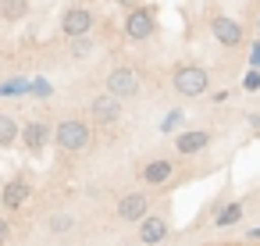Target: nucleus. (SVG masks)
I'll return each instance as SVG.
<instances>
[{
    "instance_id": "ddd939ff",
    "label": "nucleus",
    "mask_w": 260,
    "mask_h": 246,
    "mask_svg": "<svg viewBox=\"0 0 260 246\" xmlns=\"http://www.w3.org/2000/svg\"><path fill=\"white\" fill-rule=\"evenodd\" d=\"M0 200H4V207H8V210L22 207V203L29 200V182H22V178H11V182L4 186V196H0Z\"/></svg>"
},
{
    "instance_id": "20e7f679",
    "label": "nucleus",
    "mask_w": 260,
    "mask_h": 246,
    "mask_svg": "<svg viewBox=\"0 0 260 246\" xmlns=\"http://www.w3.org/2000/svg\"><path fill=\"white\" fill-rule=\"evenodd\" d=\"M89 29H93V11L89 8H68L64 11V18H61V33L68 36V40H75V36H89Z\"/></svg>"
},
{
    "instance_id": "f8f14e48",
    "label": "nucleus",
    "mask_w": 260,
    "mask_h": 246,
    "mask_svg": "<svg viewBox=\"0 0 260 246\" xmlns=\"http://www.w3.org/2000/svg\"><path fill=\"white\" fill-rule=\"evenodd\" d=\"M171 175H175V164H171V161H150V164L143 168V182H146V186H164Z\"/></svg>"
},
{
    "instance_id": "a211bd4d",
    "label": "nucleus",
    "mask_w": 260,
    "mask_h": 246,
    "mask_svg": "<svg viewBox=\"0 0 260 246\" xmlns=\"http://www.w3.org/2000/svg\"><path fill=\"white\" fill-rule=\"evenodd\" d=\"M50 228H54V232H68V228H72V218H68V214H54V218H50Z\"/></svg>"
},
{
    "instance_id": "0eeeda50",
    "label": "nucleus",
    "mask_w": 260,
    "mask_h": 246,
    "mask_svg": "<svg viewBox=\"0 0 260 246\" xmlns=\"http://www.w3.org/2000/svg\"><path fill=\"white\" fill-rule=\"evenodd\" d=\"M146 210H150V200L143 193H128V196L118 200V218L121 221H143V218H150Z\"/></svg>"
},
{
    "instance_id": "423d86ee",
    "label": "nucleus",
    "mask_w": 260,
    "mask_h": 246,
    "mask_svg": "<svg viewBox=\"0 0 260 246\" xmlns=\"http://www.w3.org/2000/svg\"><path fill=\"white\" fill-rule=\"evenodd\" d=\"M210 33H214V40H217L221 47H228V50L242 43V29H239V22L228 18V15H214V18H210Z\"/></svg>"
},
{
    "instance_id": "4be33fe9",
    "label": "nucleus",
    "mask_w": 260,
    "mask_h": 246,
    "mask_svg": "<svg viewBox=\"0 0 260 246\" xmlns=\"http://www.w3.org/2000/svg\"><path fill=\"white\" fill-rule=\"evenodd\" d=\"M249 61L260 68V43H253V50H249Z\"/></svg>"
},
{
    "instance_id": "dca6fc26",
    "label": "nucleus",
    "mask_w": 260,
    "mask_h": 246,
    "mask_svg": "<svg viewBox=\"0 0 260 246\" xmlns=\"http://www.w3.org/2000/svg\"><path fill=\"white\" fill-rule=\"evenodd\" d=\"M239 218H242V203H228L224 210H217V218H214V221H217L221 228H228V225H235Z\"/></svg>"
},
{
    "instance_id": "7ed1b4c3",
    "label": "nucleus",
    "mask_w": 260,
    "mask_h": 246,
    "mask_svg": "<svg viewBox=\"0 0 260 246\" xmlns=\"http://www.w3.org/2000/svg\"><path fill=\"white\" fill-rule=\"evenodd\" d=\"M153 33H157L153 8H146V4L128 8V18H125V36H128V40H136V43H143V40H150Z\"/></svg>"
},
{
    "instance_id": "f03ea898",
    "label": "nucleus",
    "mask_w": 260,
    "mask_h": 246,
    "mask_svg": "<svg viewBox=\"0 0 260 246\" xmlns=\"http://www.w3.org/2000/svg\"><path fill=\"white\" fill-rule=\"evenodd\" d=\"M210 86V72L203 65H178L175 68V89L182 97H203Z\"/></svg>"
},
{
    "instance_id": "5701e85b",
    "label": "nucleus",
    "mask_w": 260,
    "mask_h": 246,
    "mask_svg": "<svg viewBox=\"0 0 260 246\" xmlns=\"http://www.w3.org/2000/svg\"><path fill=\"white\" fill-rule=\"evenodd\" d=\"M114 4H121V8H139V0H114Z\"/></svg>"
},
{
    "instance_id": "f3484780",
    "label": "nucleus",
    "mask_w": 260,
    "mask_h": 246,
    "mask_svg": "<svg viewBox=\"0 0 260 246\" xmlns=\"http://www.w3.org/2000/svg\"><path fill=\"white\" fill-rule=\"evenodd\" d=\"M68 50H72L75 61H79V57H89V54H93V40H89V36H75Z\"/></svg>"
},
{
    "instance_id": "6ab92c4d",
    "label": "nucleus",
    "mask_w": 260,
    "mask_h": 246,
    "mask_svg": "<svg viewBox=\"0 0 260 246\" xmlns=\"http://www.w3.org/2000/svg\"><path fill=\"white\" fill-rule=\"evenodd\" d=\"M242 86H246L249 93H253V89H260V72H249V75L242 79Z\"/></svg>"
},
{
    "instance_id": "1a4fd4ad",
    "label": "nucleus",
    "mask_w": 260,
    "mask_h": 246,
    "mask_svg": "<svg viewBox=\"0 0 260 246\" xmlns=\"http://www.w3.org/2000/svg\"><path fill=\"white\" fill-rule=\"evenodd\" d=\"M22 143H25V150L40 153V150L50 143V125H47V121H29V125L22 129Z\"/></svg>"
},
{
    "instance_id": "b1692460",
    "label": "nucleus",
    "mask_w": 260,
    "mask_h": 246,
    "mask_svg": "<svg viewBox=\"0 0 260 246\" xmlns=\"http://www.w3.org/2000/svg\"><path fill=\"white\" fill-rule=\"evenodd\" d=\"M249 239H260V228H253V232H249Z\"/></svg>"
},
{
    "instance_id": "f257e3e1",
    "label": "nucleus",
    "mask_w": 260,
    "mask_h": 246,
    "mask_svg": "<svg viewBox=\"0 0 260 246\" xmlns=\"http://www.w3.org/2000/svg\"><path fill=\"white\" fill-rule=\"evenodd\" d=\"M54 139H57L61 150H68V153H82V150L89 146V139H93V129H89L82 118H64V121L57 125Z\"/></svg>"
},
{
    "instance_id": "4468645a",
    "label": "nucleus",
    "mask_w": 260,
    "mask_h": 246,
    "mask_svg": "<svg viewBox=\"0 0 260 246\" xmlns=\"http://www.w3.org/2000/svg\"><path fill=\"white\" fill-rule=\"evenodd\" d=\"M29 15V0H0V18L4 22H22Z\"/></svg>"
},
{
    "instance_id": "9b49d317",
    "label": "nucleus",
    "mask_w": 260,
    "mask_h": 246,
    "mask_svg": "<svg viewBox=\"0 0 260 246\" xmlns=\"http://www.w3.org/2000/svg\"><path fill=\"white\" fill-rule=\"evenodd\" d=\"M207 143H210V132H203V129H192V132H182V136L175 139V146H178V153H200V150H207Z\"/></svg>"
},
{
    "instance_id": "aec40b11",
    "label": "nucleus",
    "mask_w": 260,
    "mask_h": 246,
    "mask_svg": "<svg viewBox=\"0 0 260 246\" xmlns=\"http://www.w3.org/2000/svg\"><path fill=\"white\" fill-rule=\"evenodd\" d=\"M178 121H182V114L175 111V114H168V118H164V125H160V129H164V132H171V129H175Z\"/></svg>"
},
{
    "instance_id": "6e6552de",
    "label": "nucleus",
    "mask_w": 260,
    "mask_h": 246,
    "mask_svg": "<svg viewBox=\"0 0 260 246\" xmlns=\"http://www.w3.org/2000/svg\"><path fill=\"white\" fill-rule=\"evenodd\" d=\"M118 114H121V97H114V93H104V97H96V100H93V118H96L100 125H111V121H118Z\"/></svg>"
},
{
    "instance_id": "2eb2a0df",
    "label": "nucleus",
    "mask_w": 260,
    "mask_h": 246,
    "mask_svg": "<svg viewBox=\"0 0 260 246\" xmlns=\"http://www.w3.org/2000/svg\"><path fill=\"white\" fill-rule=\"evenodd\" d=\"M18 136H22L18 121H15L11 114H0V146H11V143H15Z\"/></svg>"
},
{
    "instance_id": "412c9836",
    "label": "nucleus",
    "mask_w": 260,
    "mask_h": 246,
    "mask_svg": "<svg viewBox=\"0 0 260 246\" xmlns=\"http://www.w3.org/2000/svg\"><path fill=\"white\" fill-rule=\"evenodd\" d=\"M8 235H11V228H8V221H4V218H0V246L8 242Z\"/></svg>"
},
{
    "instance_id": "39448f33",
    "label": "nucleus",
    "mask_w": 260,
    "mask_h": 246,
    "mask_svg": "<svg viewBox=\"0 0 260 246\" xmlns=\"http://www.w3.org/2000/svg\"><path fill=\"white\" fill-rule=\"evenodd\" d=\"M107 93H114V97H136L139 93V75L132 72V68H111V75H107Z\"/></svg>"
},
{
    "instance_id": "9d476101",
    "label": "nucleus",
    "mask_w": 260,
    "mask_h": 246,
    "mask_svg": "<svg viewBox=\"0 0 260 246\" xmlns=\"http://www.w3.org/2000/svg\"><path fill=\"white\" fill-rule=\"evenodd\" d=\"M139 239H143V246L164 242V239H168V221H164V218H143V221H139Z\"/></svg>"
}]
</instances>
